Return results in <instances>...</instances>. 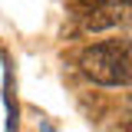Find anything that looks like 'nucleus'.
Listing matches in <instances>:
<instances>
[{"instance_id": "1", "label": "nucleus", "mask_w": 132, "mask_h": 132, "mask_svg": "<svg viewBox=\"0 0 132 132\" xmlns=\"http://www.w3.org/2000/svg\"><path fill=\"white\" fill-rule=\"evenodd\" d=\"M82 73L99 86H129L132 82V43L102 40L79 53Z\"/></svg>"}, {"instance_id": "2", "label": "nucleus", "mask_w": 132, "mask_h": 132, "mask_svg": "<svg viewBox=\"0 0 132 132\" xmlns=\"http://www.w3.org/2000/svg\"><path fill=\"white\" fill-rule=\"evenodd\" d=\"M76 16H79V30L82 33H96V30L116 27L122 13H116V7H99V10H86V13H76Z\"/></svg>"}, {"instance_id": "3", "label": "nucleus", "mask_w": 132, "mask_h": 132, "mask_svg": "<svg viewBox=\"0 0 132 132\" xmlns=\"http://www.w3.org/2000/svg\"><path fill=\"white\" fill-rule=\"evenodd\" d=\"M99 7H132V0H76V10H99Z\"/></svg>"}, {"instance_id": "4", "label": "nucleus", "mask_w": 132, "mask_h": 132, "mask_svg": "<svg viewBox=\"0 0 132 132\" xmlns=\"http://www.w3.org/2000/svg\"><path fill=\"white\" fill-rule=\"evenodd\" d=\"M43 132H53V129H50V126H43Z\"/></svg>"}]
</instances>
